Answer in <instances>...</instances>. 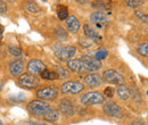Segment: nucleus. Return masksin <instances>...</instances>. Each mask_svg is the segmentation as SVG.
I'll list each match as a JSON object with an SVG mask.
<instances>
[{
  "instance_id": "412c9836",
  "label": "nucleus",
  "mask_w": 148,
  "mask_h": 125,
  "mask_svg": "<svg viewBox=\"0 0 148 125\" xmlns=\"http://www.w3.org/2000/svg\"><path fill=\"white\" fill-rule=\"evenodd\" d=\"M40 74H41V77H42L43 80H51V81H54V80H57V79H58V74H57L56 72H53V71L43 70Z\"/></svg>"
},
{
  "instance_id": "473e14b6",
  "label": "nucleus",
  "mask_w": 148,
  "mask_h": 125,
  "mask_svg": "<svg viewBox=\"0 0 148 125\" xmlns=\"http://www.w3.org/2000/svg\"><path fill=\"white\" fill-rule=\"evenodd\" d=\"M105 94H106L108 98L113 97V89H112V88H106V89H105Z\"/></svg>"
},
{
  "instance_id": "dca6fc26",
  "label": "nucleus",
  "mask_w": 148,
  "mask_h": 125,
  "mask_svg": "<svg viewBox=\"0 0 148 125\" xmlns=\"http://www.w3.org/2000/svg\"><path fill=\"white\" fill-rule=\"evenodd\" d=\"M66 26H67L69 31H71L72 33H75L80 29V22L75 16H72V15L70 16L69 15V17L66 18Z\"/></svg>"
},
{
  "instance_id": "7c9ffc66",
  "label": "nucleus",
  "mask_w": 148,
  "mask_h": 125,
  "mask_svg": "<svg viewBox=\"0 0 148 125\" xmlns=\"http://www.w3.org/2000/svg\"><path fill=\"white\" fill-rule=\"evenodd\" d=\"M6 12H7V5L2 0H0V14H5Z\"/></svg>"
},
{
  "instance_id": "1a4fd4ad",
  "label": "nucleus",
  "mask_w": 148,
  "mask_h": 125,
  "mask_svg": "<svg viewBox=\"0 0 148 125\" xmlns=\"http://www.w3.org/2000/svg\"><path fill=\"white\" fill-rule=\"evenodd\" d=\"M37 96L41 100H54L57 97V90L53 87L42 88V89L38 90Z\"/></svg>"
},
{
  "instance_id": "5701e85b",
  "label": "nucleus",
  "mask_w": 148,
  "mask_h": 125,
  "mask_svg": "<svg viewBox=\"0 0 148 125\" xmlns=\"http://www.w3.org/2000/svg\"><path fill=\"white\" fill-rule=\"evenodd\" d=\"M57 15H58V18L59 19H66V18L69 17V10H67V8L65 7V6H60L59 7V9H58V12H57Z\"/></svg>"
},
{
  "instance_id": "f03ea898",
  "label": "nucleus",
  "mask_w": 148,
  "mask_h": 125,
  "mask_svg": "<svg viewBox=\"0 0 148 125\" xmlns=\"http://www.w3.org/2000/svg\"><path fill=\"white\" fill-rule=\"evenodd\" d=\"M105 101V97L100 92H87L81 97V104L84 106L99 105Z\"/></svg>"
},
{
  "instance_id": "f257e3e1",
  "label": "nucleus",
  "mask_w": 148,
  "mask_h": 125,
  "mask_svg": "<svg viewBox=\"0 0 148 125\" xmlns=\"http://www.w3.org/2000/svg\"><path fill=\"white\" fill-rule=\"evenodd\" d=\"M27 109L31 114L36 115V116H40L43 117L47 113H49L53 108L51 106L46 102L45 100H32L29 105H27Z\"/></svg>"
},
{
  "instance_id": "4c0bfd02",
  "label": "nucleus",
  "mask_w": 148,
  "mask_h": 125,
  "mask_svg": "<svg viewBox=\"0 0 148 125\" xmlns=\"http://www.w3.org/2000/svg\"><path fill=\"white\" fill-rule=\"evenodd\" d=\"M8 1H10V2H14V1H15V0H8Z\"/></svg>"
},
{
  "instance_id": "6ab92c4d",
  "label": "nucleus",
  "mask_w": 148,
  "mask_h": 125,
  "mask_svg": "<svg viewBox=\"0 0 148 125\" xmlns=\"http://www.w3.org/2000/svg\"><path fill=\"white\" fill-rule=\"evenodd\" d=\"M25 9L32 14H36V13H39L40 12V7L37 2H34L33 0H30V1H26L25 5H24Z\"/></svg>"
},
{
  "instance_id": "b1692460",
  "label": "nucleus",
  "mask_w": 148,
  "mask_h": 125,
  "mask_svg": "<svg viewBox=\"0 0 148 125\" xmlns=\"http://www.w3.org/2000/svg\"><path fill=\"white\" fill-rule=\"evenodd\" d=\"M125 3L131 8H137L144 3V0H125Z\"/></svg>"
},
{
  "instance_id": "9b49d317",
  "label": "nucleus",
  "mask_w": 148,
  "mask_h": 125,
  "mask_svg": "<svg viewBox=\"0 0 148 125\" xmlns=\"http://www.w3.org/2000/svg\"><path fill=\"white\" fill-rule=\"evenodd\" d=\"M27 70L31 72V74H39L43 70H46V64L39 59H32L29 61Z\"/></svg>"
},
{
  "instance_id": "aec40b11",
  "label": "nucleus",
  "mask_w": 148,
  "mask_h": 125,
  "mask_svg": "<svg viewBox=\"0 0 148 125\" xmlns=\"http://www.w3.org/2000/svg\"><path fill=\"white\" fill-rule=\"evenodd\" d=\"M45 120L46 121H48V122H56V121H58V118H59V111L58 110H56V109H51L49 113H47L45 116Z\"/></svg>"
},
{
  "instance_id": "bb28decb",
  "label": "nucleus",
  "mask_w": 148,
  "mask_h": 125,
  "mask_svg": "<svg viewBox=\"0 0 148 125\" xmlns=\"http://www.w3.org/2000/svg\"><path fill=\"white\" fill-rule=\"evenodd\" d=\"M8 49H9V53L13 55V56H15V57H21L22 56V50H21V48H18V47L9 46Z\"/></svg>"
},
{
  "instance_id": "c85d7f7f",
  "label": "nucleus",
  "mask_w": 148,
  "mask_h": 125,
  "mask_svg": "<svg viewBox=\"0 0 148 125\" xmlns=\"http://www.w3.org/2000/svg\"><path fill=\"white\" fill-rule=\"evenodd\" d=\"M24 99H25V96L22 94V93H18V94H12V96H10V100L16 101V102H22Z\"/></svg>"
},
{
  "instance_id": "0eeeda50",
  "label": "nucleus",
  "mask_w": 148,
  "mask_h": 125,
  "mask_svg": "<svg viewBox=\"0 0 148 125\" xmlns=\"http://www.w3.org/2000/svg\"><path fill=\"white\" fill-rule=\"evenodd\" d=\"M84 89V85L81 82L76 81H67L62 85L63 93H79Z\"/></svg>"
},
{
  "instance_id": "7ed1b4c3",
  "label": "nucleus",
  "mask_w": 148,
  "mask_h": 125,
  "mask_svg": "<svg viewBox=\"0 0 148 125\" xmlns=\"http://www.w3.org/2000/svg\"><path fill=\"white\" fill-rule=\"evenodd\" d=\"M18 83L21 87L26 89H34L39 84V80L34 74L31 73H22L18 77Z\"/></svg>"
},
{
  "instance_id": "6e6552de",
  "label": "nucleus",
  "mask_w": 148,
  "mask_h": 125,
  "mask_svg": "<svg viewBox=\"0 0 148 125\" xmlns=\"http://www.w3.org/2000/svg\"><path fill=\"white\" fill-rule=\"evenodd\" d=\"M90 20L97 27H105L108 23L107 15L103 12H95L90 15Z\"/></svg>"
},
{
  "instance_id": "e433bc0d",
  "label": "nucleus",
  "mask_w": 148,
  "mask_h": 125,
  "mask_svg": "<svg viewBox=\"0 0 148 125\" xmlns=\"http://www.w3.org/2000/svg\"><path fill=\"white\" fill-rule=\"evenodd\" d=\"M33 125H45V124H40V123H34Z\"/></svg>"
},
{
  "instance_id": "4468645a",
  "label": "nucleus",
  "mask_w": 148,
  "mask_h": 125,
  "mask_svg": "<svg viewBox=\"0 0 148 125\" xmlns=\"http://www.w3.org/2000/svg\"><path fill=\"white\" fill-rule=\"evenodd\" d=\"M59 110L62 111V114H64L65 116H73L74 115V108L73 105L70 100L67 99H63L59 102Z\"/></svg>"
},
{
  "instance_id": "58836bf2",
  "label": "nucleus",
  "mask_w": 148,
  "mask_h": 125,
  "mask_svg": "<svg viewBox=\"0 0 148 125\" xmlns=\"http://www.w3.org/2000/svg\"><path fill=\"white\" fill-rule=\"evenodd\" d=\"M0 125H3V123H2V122H0Z\"/></svg>"
},
{
  "instance_id": "c9c22d12",
  "label": "nucleus",
  "mask_w": 148,
  "mask_h": 125,
  "mask_svg": "<svg viewBox=\"0 0 148 125\" xmlns=\"http://www.w3.org/2000/svg\"><path fill=\"white\" fill-rule=\"evenodd\" d=\"M77 2H80V3H87V2H89V0H76Z\"/></svg>"
},
{
  "instance_id": "2eb2a0df",
  "label": "nucleus",
  "mask_w": 148,
  "mask_h": 125,
  "mask_svg": "<svg viewBox=\"0 0 148 125\" xmlns=\"http://www.w3.org/2000/svg\"><path fill=\"white\" fill-rule=\"evenodd\" d=\"M9 71L10 74L13 76H17L21 75L23 71H24V64L21 59H16V60H13L10 64H9Z\"/></svg>"
},
{
  "instance_id": "20e7f679",
  "label": "nucleus",
  "mask_w": 148,
  "mask_h": 125,
  "mask_svg": "<svg viewBox=\"0 0 148 125\" xmlns=\"http://www.w3.org/2000/svg\"><path fill=\"white\" fill-rule=\"evenodd\" d=\"M104 111L110 117H114V118H123L124 117L123 109L114 101H107L104 106Z\"/></svg>"
},
{
  "instance_id": "f704fd0d",
  "label": "nucleus",
  "mask_w": 148,
  "mask_h": 125,
  "mask_svg": "<svg viewBox=\"0 0 148 125\" xmlns=\"http://www.w3.org/2000/svg\"><path fill=\"white\" fill-rule=\"evenodd\" d=\"M2 32H3V26L0 25V39H2Z\"/></svg>"
},
{
  "instance_id": "72a5a7b5",
  "label": "nucleus",
  "mask_w": 148,
  "mask_h": 125,
  "mask_svg": "<svg viewBox=\"0 0 148 125\" xmlns=\"http://www.w3.org/2000/svg\"><path fill=\"white\" fill-rule=\"evenodd\" d=\"M57 70L59 71L60 76H67V75H69V73H67V72H65V70H64L63 67H57Z\"/></svg>"
},
{
  "instance_id": "a211bd4d",
  "label": "nucleus",
  "mask_w": 148,
  "mask_h": 125,
  "mask_svg": "<svg viewBox=\"0 0 148 125\" xmlns=\"http://www.w3.org/2000/svg\"><path fill=\"white\" fill-rule=\"evenodd\" d=\"M117 94L122 100H128L130 98V96H131V91H130V89L127 85L120 84L117 87Z\"/></svg>"
},
{
  "instance_id": "ea45409f",
  "label": "nucleus",
  "mask_w": 148,
  "mask_h": 125,
  "mask_svg": "<svg viewBox=\"0 0 148 125\" xmlns=\"http://www.w3.org/2000/svg\"><path fill=\"white\" fill-rule=\"evenodd\" d=\"M0 88H1V85H0Z\"/></svg>"
},
{
  "instance_id": "ddd939ff",
  "label": "nucleus",
  "mask_w": 148,
  "mask_h": 125,
  "mask_svg": "<svg viewBox=\"0 0 148 125\" xmlns=\"http://www.w3.org/2000/svg\"><path fill=\"white\" fill-rule=\"evenodd\" d=\"M81 60L89 67L90 71H98V70H100L101 66H103L99 60H97L96 58H92V57H90V56H83V57L81 58Z\"/></svg>"
},
{
  "instance_id": "f8f14e48",
  "label": "nucleus",
  "mask_w": 148,
  "mask_h": 125,
  "mask_svg": "<svg viewBox=\"0 0 148 125\" xmlns=\"http://www.w3.org/2000/svg\"><path fill=\"white\" fill-rule=\"evenodd\" d=\"M84 83L89 87H99L101 83H103V80H101V76L97 73H91V74H88L84 76Z\"/></svg>"
},
{
  "instance_id": "4be33fe9",
  "label": "nucleus",
  "mask_w": 148,
  "mask_h": 125,
  "mask_svg": "<svg viewBox=\"0 0 148 125\" xmlns=\"http://www.w3.org/2000/svg\"><path fill=\"white\" fill-rule=\"evenodd\" d=\"M91 7H92V8H96V9H98V12L104 10V9H108V8H110V6H108L107 3H105L103 0H96V1H93L92 5H91Z\"/></svg>"
},
{
  "instance_id": "cd10ccee",
  "label": "nucleus",
  "mask_w": 148,
  "mask_h": 125,
  "mask_svg": "<svg viewBox=\"0 0 148 125\" xmlns=\"http://www.w3.org/2000/svg\"><path fill=\"white\" fill-rule=\"evenodd\" d=\"M138 53L141 55V56L147 57V55H148V44L147 43H143V44H140V46L138 47Z\"/></svg>"
},
{
  "instance_id": "2f4dec72",
  "label": "nucleus",
  "mask_w": 148,
  "mask_h": 125,
  "mask_svg": "<svg viewBox=\"0 0 148 125\" xmlns=\"http://www.w3.org/2000/svg\"><path fill=\"white\" fill-rule=\"evenodd\" d=\"M131 125H146V122L143 121L141 118H137V120H134V121L132 122Z\"/></svg>"
},
{
  "instance_id": "a878e982",
  "label": "nucleus",
  "mask_w": 148,
  "mask_h": 125,
  "mask_svg": "<svg viewBox=\"0 0 148 125\" xmlns=\"http://www.w3.org/2000/svg\"><path fill=\"white\" fill-rule=\"evenodd\" d=\"M56 36H57L58 39L64 40V39H66V38H67V33H66V31H65L62 26H58V27L56 29Z\"/></svg>"
},
{
  "instance_id": "9d476101",
  "label": "nucleus",
  "mask_w": 148,
  "mask_h": 125,
  "mask_svg": "<svg viewBox=\"0 0 148 125\" xmlns=\"http://www.w3.org/2000/svg\"><path fill=\"white\" fill-rule=\"evenodd\" d=\"M69 68L74 73H83V72H89V67L81 60V59H71L67 61Z\"/></svg>"
},
{
  "instance_id": "39448f33",
  "label": "nucleus",
  "mask_w": 148,
  "mask_h": 125,
  "mask_svg": "<svg viewBox=\"0 0 148 125\" xmlns=\"http://www.w3.org/2000/svg\"><path fill=\"white\" fill-rule=\"evenodd\" d=\"M75 53H76V48L74 46L55 47V54L60 60H71Z\"/></svg>"
},
{
  "instance_id": "f3484780",
  "label": "nucleus",
  "mask_w": 148,
  "mask_h": 125,
  "mask_svg": "<svg viewBox=\"0 0 148 125\" xmlns=\"http://www.w3.org/2000/svg\"><path fill=\"white\" fill-rule=\"evenodd\" d=\"M83 30H84V34L88 36L89 39H92L95 41H100V40H101V38L99 36V34L93 30L90 25L86 24V25L83 26Z\"/></svg>"
},
{
  "instance_id": "423d86ee",
  "label": "nucleus",
  "mask_w": 148,
  "mask_h": 125,
  "mask_svg": "<svg viewBox=\"0 0 148 125\" xmlns=\"http://www.w3.org/2000/svg\"><path fill=\"white\" fill-rule=\"evenodd\" d=\"M104 81H106L107 83L111 84H122L124 82V77L122 74H120L119 72H116L115 70H107L104 72L103 74Z\"/></svg>"
},
{
  "instance_id": "393cba45",
  "label": "nucleus",
  "mask_w": 148,
  "mask_h": 125,
  "mask_svg": "<svg viewBox=\"0 0 148 125\" xmlns=\"http://www.w3.org/2000/svg\"><path fill=\"white\" fill-rule=\"evenodd\" d=\"M108 56V51L105 49H99L98 51H96V59L97 60H103Z\"/></svg>"
},
{
  "instance_id": "c756f323",
  "label": "nucleus",
  "mask_w": 148,
  "mask_h": 125,
  "mask_svg": "<svg viewBox=\"0 0 148 125\" xmlns=\"http://www.w3.org/2000/svg\"><path fill=\"white\" fill-rule=\"evenodd\" d=\"M134 15L137 16V17L139 18V19H141L143 22H145V23H147V15L145 14V13H143V12H140V10H136V13H134Z\"/></svg>"
}]
</instances>
